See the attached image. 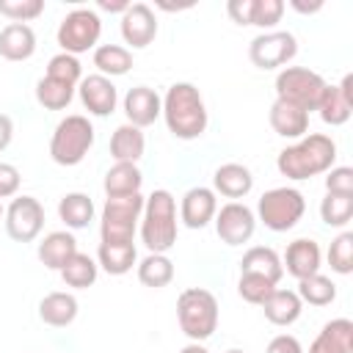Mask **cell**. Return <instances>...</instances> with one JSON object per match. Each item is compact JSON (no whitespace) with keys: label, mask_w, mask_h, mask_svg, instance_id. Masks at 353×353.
Wrapping results in <instances>:
<instances>
[{"label":"cell","mask_w":353,"mask_h":353,"mask_svg":"<svg viewBox=\"0 0 353 353\" xmlns=\"http://www.w3.org/2000/svg\"><path fill=\"white\" fill-rule=\"evenodd\" d=\"M334 160H336V143L323 132H312V135H303L298 143L281 149L276 157V168L281 176L301 182V179H312L317 174L331 171Z\"/></svg>","instance_id":"obj_1"},{"label":"cell","mask_w":353,"mask_h":353,"mask_svg":"<svg viewBox=\"0 0 353 353\" xmlns=\"http://www.w3.org/2000/svg\"><path fill=\"white\" fill-rule=\"evenodd\" d=\"M165 127L179 141H193L207 130V108L193 83H174L163 97Z\"/></svg>","instance_id":"obj_2"},{"label":"cell","mask_w":353,"mask_h":353,"mask_svg":"<svg viewBox=\"0 0 353 353\" xmlns=\"http://www.w3.org/2000/svg\"><path fill=\"white\" fill-rule=\"evenodd\" d=\"M141 240L149 254H165L176 243V199L165 188H157L149 199H143Z\"/></svg>","instance_id":"obj_3"},{"label":"cell","mask_w":353,"mask_h":353,"mask_svg":"<svg viewBox=\"0 0 353 353\" xmlns=\"http://www.w3.org/2000/svg\"><path fill=\"white\" fill-rule=\"evenodd\" d=\"M176 320L190 342H204L218 328V301L204 287H188L176 298Z\"/></svg>","instance_id":"obj_4"},{"label":"cell","mask_w":353,"mask_h":353,"mask_svg":"<svg viewBox=\"0 0 353 353\" xmlns=\"http://www.w3.org/2000/svg\"><path fill=\"white\" fill-rule=\"evenodd\" d=\"M94 146V127L85 116L72 113L61 119L50 138V157L58 165H77Z\"/></svg>","instance_id":"obj_5"},{"label":"cell","mask_w":353,"mask_h":353,"mask_svg":"<svg viewBox=\"0 0 353 353\" xmlns=\"http://www.w3.org/2000/svg\"><path fill=\"white\" fill-rule=\"evenodd\" d=\"M143 212V196H108L102 207L99 221V237L102 243H132L138 221Z\"/></svg>","instance_id":"obj_6"},{"label":"cell","mask_w":353,"mask_h":353,"mask_svg":"<svg viewBox=\"0 0 353 353\" xmlns=\"http://www.w3.org/2000/svg\"><path fill=\"white\" fill-rule=\"evenodd\" d=\"M325 85L328 83L306 66H284L276 74V99L290 102L309 113V110H317Z\"/></svg>","instance_id":"obj_7"},{"label":"cell","mask_w":353,"mask_h":353,"mask_svg":"<svg viewBox=\"0 0 353 353\" xmlns=\"http://www.w3.org/2000/svg\"><path fill=\"white\" fill-rule=\"evenodd\" d=\"M256 212H259V221L270 232H290L303 218L306 199L295 188H273V190L262 193V199L256 204Z\"/></svg>","instance_id":"obj_8"},{"label":"cell","mask_w":353,"mask_h":353,"mask_svg":"<svg viewBox=\"0 0 353 353\" xmlns=\"http://www.w3.org/2000/svg\"><path fill=\"white\" fill-rule=\"evenodd\" d=\"M99 33H102V19L94 8H72L61 25H58V44H61V52H69V55H80V52H88L91 47L97 50V41H99Z\"/></svg>","instance_id":"obj_9"},{"label":"cell","mask_w":353,"mask_h":353,"mask_svg":"<svg viewBox=\"0 0 353 353\" xmlns=\"http://www.w3.org/2000/svg\"><path fill=\"white\" fill-rule=\"evenodd\" d=\"M298 52V41L290 30H268L259 33L251 44H248V58L256 69H279L284 63H290Z\"/></svg>","instance_id":"obj_10"},{"label":"cell","mask_w":353,"mask_h":353,"mask_svg":"<svg viewBox=\"0 0 353 353\" xmlns=\"http://www.w3.org/2000/svg\"><path fill=\"white\" fill-rule=\"evenodd\" d=\"M44 229V207L33 196H17L6 210V232L17 243H30Z\"/></svg>","instance_id":"obj_11"},{"label":"cell","mask_w":353,"mask_h":353,"mask_svg":"<svg viewBox=\"0 0 353 353\" xmlns=\"http://www.w3.org/2000/svg\"><path fill=\"white\" fill-rule=\"evenodd\" d=\"M215 232L226 245H243L254 237L256 229V218L254 210L240 204V201H229L215 212Z\"/></svg>","instance_id":"obj_12"},{"label":"cell","mask_w":353,"mask_h":353,"mask_svg":"<svg viewBox=\"0 0 353 353\" xmlns=\"http://www.w3.org/2000/svg\"><path fill=\"white\" fill-rule=\"evenodd\" d=\"M157 36V17L146 3H130L121 14V39L132 47H149Z\"/></svg>","instance_id":"obj_13"},{"label":"cell","mask_w":353,"mask_h":353,"mask_svg":"<svg viewBox=\"0 0 353 353\" xmlns=\"http://www.w3.org/2000/svg\"><path fill=\"white\" fill-rule=\"evenodd\" d=\"M77 94H80L83 108L88 113H94V116H110L116 110V102H119L116 85L105 74H88V77H83L80 85H77Z\"/></svg>","instance_id":"obj_14"},{"label":"cell","mask_w":353,"mask_h":353,"mask_svg":"<svg viewBox=\"0 0 353 353\" xmlns=\"http://www.w3.org/2000/svg\"><path fill=\"white\" fill-rule=\"evenodd\" d=\"M317 110L325 124H331V127L345 124L353 113V74H345L339 85H325Z\"/></svg>","instance_id":"obj_15"},{"label":"cell","mask_w":353,"mask_h":353,"mask_svg":"<svg viewBox=\"0 0 353 353\" xmlns=\"http://www.w3.org/2000/svg\"><path fill=\"white\" fill-rule=\"evenodd\" d=\"M218 212V199H215V190L212 188H190L185 196H182V204H179V218L188 229H204Z\"/></svg>","instance_id":"obj_16"},{"label":"cell","mask_w":353,"mask_h":353,"mask_svg":"<svg viewBox=\"0 0 353 353\" xmlns=\"http://www.w3.org/2000/svg\"><path fill=\"white\" fill-rule=\"evenodd\" d=\"M124 113H127V124L135 127H149L157 121V116L163 113V99L157 97L154 88L149 85H135L124 94Z\"/></svg>","instance_id":"obj_17"},{"label":"cell","mask_w":353,"mask_h":353,"mask_svg":"<svg viewBox=\"0 0 353 353\" xmlns=\"http://www.w3.org/2000/svg\"><path fill=\"white\" fill-rule=\"evenodd\" d=\"M320 259H323L320 245H317L314 240H309V237H298V240H292V243L287 245L281 268H284L290 276H295V279L301 281V279H306V276L320 273Z\"/></svg>","instance_id":"obj_18"},{"label":"cell","mask_w":353,"mask_h":353,"mask_svg":"<svg viewBox=\"0 0 353 353\" xmlns=\"http://www.w3.org/2000/svg\"><path fill=\"white\" fill-rule=\"evenodd\" d=\"M36 52V33L25 22H8L0 30V55L6 61H28Z\"/></svg>","instance_id":"obj_19"},{"label":"cell","mask_w":353,"mask_h":353,"mask_svg":"<svg viewBox=\"0 0 353 353\" xmlns=\"http://www.w3.org/2000/svg\"><path fill=\"white\" fill-rule=\"evenodd\" d=\"M212 185H215V190H218L221 196L237 201V199H243V196L251 193V188H254V174H251L243 163H223V165L215 168Z\"/></svg>","instance_id":"obj_20"},{"label":"cell","mask_w":353,"mask_h":353,"mask_svg":"<svg viewBox=\"0 0 353 353\" xmlns=\"http://www.w3.org/2000/svg\"><path fill=\"white\" fill-rule=\"evenodd\" d=\"M309 353H353V323L347 317H336L323 325L314 336Z\"/></svg>","instance_id":"obj_21"},{"label":"cell","mask_w":353,"mask_h":353,"mask_svg":"<svg viewBox=\"0 0 353 353\" xmlns=\"http://www.w3.org/2000/svg\"><path fill=\"white\" fill-rule=\"evenodd\" d=\"M268 119H270L273 132L281 135V138H303L306 130H309V113L295 108V105H290V102H281V99H276L270 105V116Z\"/></svg>","instance_id":"obj_22"},{"label":"cell","mask_w":353,"mask_h":353,"mask_svg":"<svg viewBox=\"0 0 353 353\" xmlns=\"http://www.w3.org/2000/svg\"><path fill=\"white\" fill-rule=\"evenodd\" d=\"M146 138L135 124H119L110 135V157L116 163H138L143 157Z\"/></svg>","instance_id":"obj_23"},{"label":"cell","mask_w":353,"mask_h":353,"mask_svg":"<svg viewBox=\"0 0 353 353\" xmlns=\"http://www.w3.org/2000/svg\"><path fill=\"white\" fill-rule=\"evenodd\" d=\"M77 254V240L72 232H50L41 243H39V259L44 268L58 270Z\"/></svg>","instance_id":"obj_24"},{"label":"cell","mask_w":353,"mask_h":353,"mask_svg":"<svg viewBox=\"0 0 353 353\" xmlns=\"http://www.w3.org/2000/svg\"><path fill=\"white\" fill-rule=\"evenodd\" d=\"M39 317L52 328H66L77 317V298L72 292H50L39 303Z\"/></svg>","instance_id":"obj_25"},{"label":"cell","mask_w":353,"mask_h":353,"mask_svg":"<svg viewBox=\"0 0 353 353\" xmlns=\"http://www.w3.org/2000/svg\"><path fill=\"white\" fill-rule=\"evenodd\" d=\"M262 312H265V317L273 323V325H292L298 317H301V312H303V301L298 298V292H292V290H273L270 295H268V301L262 303Z\"/></svg>","instance_id":"obj_26"},{"label":"cell","mask_w":353,"mask_h":353,"mask_svg":"<svg viewBox=\"0 0 353 353\" xmlns=\"http://www.w3.org/2000/svg\"><path fill=\"white\" fill-rule=\"evenodd\" d=\"M240 273H256V276H265L268 281L279 284L281 276H284V268H281V259L279 254L270 248V245H254L243 254L240 259Z\"/></svg>","instance_id":"obj_27"},{"label":"cell","mask_w":353,"mask_h":353,"mask_svg":"<svg viewBox=\"0 0 353 353\" xmlns=\"http://www.w3.org/2000/svg\"><path fill=\"white\" fill-rule=\"evenodd\" d=\"M97 265L110 273V276H124L132 270L135 259H138V251H135V243H99V251H97Z\"/></svg>","instance_id":"obj_28"},{"label":"cell","mask_w":353,"mask_h":353,"mask_svg":"<svg viewBox=\"0 0 353 353\" xmlns=\"http://www.w3.org/2000/svg\"><path fill=\"white\" fill-rule=\"evenodd\" d=\"M143 174L135 163H113L105 174V193L108 196H132L141 193Z\"/></svg>","instance_id":"obj_29"},{"label":"cell","mask_w":353,"mask_h":353,"mask_svg":"<svg viewBox=\"0 0 353 353\" xmlns=\"http://www.w3.org/2000/svg\"><path fill=\"white\" fill-rule=\"evenodd\" d=\"M94 66L105 77H119L132 69V52L121 44H99L94 50Z\"/></svg>","instance_id":"obj_30"},{"label":"cell","mask_w":353,"mask_h":353,"mask_svg":"<svg viewBox=\"0 0 353 353\" xmlns=\"http://www.w3.org/2000/svg\"><path fill=\"white\" fill-rule=\"evenodd\" d=\"M58 215L69 229H85L94 221V201L85 193H66L58 201Z\"/></svg>","instance_id":"obj_31"},{"label":"cell","mask_w":353,"mask_h":353,"mask_svg":"<svg viewBox=\"0 0 353 353\" xmlns=\"http://www.w3.org/2000/svg\"><path fill=\"white\" fill-rule=\"evenodd\" d=\"M171 279H174V262L165 254H146L138 262V281L143 287L160 290V287L171 284Z\"/></svg>","instance_id":"obj_32"},{"label":"cell","mask_w":353,"mask_h":353,"mask_svg":"<svg viewBox=\"0 0 353 353\" xmlns=\"http://www.w3.org/2000/svg\"><path fill=\"white\" fill-rule=\"evenodd\" d=\"M97 276H99V265H97L88 254H83V251H77V254L61 268L63 284H66V287H74V290L91 287V284L97 281Z\"/></svg>","instance_id":"obj_33"},{"label":"cell","mask_w":353,"mask_h":353,"mask_svg":"<svg viewBox=\"0 0 353 353\" xmlns=\"http://www.w3.org/2000/svg\"><path fill=\"white\" fill-rule=\"evenodd\" d=\"M72 97H74V85H69V83L52 80L47 74L36 83V102L44 110H63V108H69Z\"/></svg>","instance_id":"obj_34"},{"label":"cell","mask_w":353,"mask_h":353,"mask_svg":"<svg viewBox=\"0 0 353 353\" xmlns=\"http://www.w3.org/2000/svg\"><path fill=\"white\" fill-rule=\"evenodd\" d=\"M298 298L312 303V306H328L336 298V284L323 273L306 276L298 281Z\"/></svg>","instance_id":"obj_35"},{"label":"cell","mask_w":353,"mask_h":353,"mask_svg":"<svg viewBox=\"0 0 353 353\" xmlns=\"http://www.w3.org/2000/svg\"><path fill=\"white\" fill-rule=\"evenodd\" d=\"M320 218L325 226H334V229L347 226L353 218V196L325 193V199L320 201Z\"/></svg>","instance_id":"obj_36"},{"label":"cell","mask_w":353,"mask_h":353,"mask_svg":"<svg viewBox=\"0 0 353 353\" xmlns=\"http://www.w3.org/2000/svg\"><path fill=\"white\" fill-rule=\"evenodd\" d=\"M47 77L61 80V83H69V85H80V80H83V66H80V61H77L74 55L58 52V55H52L50 63H47Z\"/></svg>","instance_id":"obj_37"},{"label":"cell","mask_w":353,"mask_h":353,"mask_svg":"<svg viewBox=\"0 0 353 353\" xmlns=\"http://www.w3.org/2000/svg\"><path fill=\"white\" fill-rule=\"evenodd\" d=\"M273 290H276V284H273V281H268L265 276H256V273H240L237 292H240V298H243L245 303L262 306Z\"/></svg>","instance_id":"obj_38"},{"label":"cell","mask_w":353,"mask_h":353,"mask_svg":"<svg viewBox=\"0 0 353 353\" xmlns=\"http://www.w3.org/2000/svg\"><path fill=\"white\" fill-rule=\"evenodd\" d=\"M328 265H331V270H336L342 276H347L353 270V232H342L331 243V248H328Z\"/></svg>","instance_id":"obj_39"},{"label":"cell","mask_w":353,"mask_h":353,"mask_svg":"<svg viewBox=\"0 0 353 353\" xmlns=\"http://www.w3.org/2000/svg\"><path fill=\"white\" fill-rule=\"evenodd\" d=\"M44 11V0H0V14L11 22H30Z\"/></svg>","instance_id":"obj_40"},{"label":"cell","mask_w":353,"mask_h":353,"mask_svg":"<svg viewBox=\"0 0 353 353\" xmlns=\"http://www.w3.org/2000/svg\"><path fill=\"white\" fill-rule=\"evenodd\" d=\"M284 14L281 0H254L251 6V25L256 28H273Z\"/></svg>","instance_id":"obj_41"},{"label":"cell","mask_w":353,"mask_h":353,"mask_svg":"<svg viewBox=\"0 0 353 353\" xmlns=\"http://www.w3.org/2000/svg\"><path fill=\"white\" fill-rule=\"evenodd\" d=\"M325 190L336 193V196H353V168L347 165H336L331 171H325Z\"/></svg>","instance_id":"obj_42"},{"label":"cell","mask_w":353,"mask_h":353,"mask_svg":"<svg viewBox=\"0 0 353 353\" xmlns=\"http://www.w3.org/2000/svg\"><path fill=\"white\" fill-rule=\"evenodd\" d=\"M19 168L11 165V163H0V199H8V196H17L19 190Z\"/></svg>","instance_id":"obj_43"},{"label":"cell","mask_w":353,"mask_h":353,"mask_svg":"<svg viewBox=\"0 0 353 353\" xmlns=\"http://www.w3.org/2000/svg\"><path fill=\"white\" fill-rule=\"evenodd\" d=\"M251 6H254V0H229L226 11L237 25H251Z\"/></svg>","instance_id":"obj_44"},{"label":"cell","mask_w":353,"mask_h":353,"mask_svg":"<svg viewBox=\"0 0 353 353\" xmlns=\"http://www.w3.org/2000/svg\"><path fill=\"white\" fill-rule=\"evenodd\" d=\"M268 353H303V350H301V342L292 334H279V336L270 339Z\"/></svg>","instance_id":"obj_45"},{"label":"cell","mask_w":353,"mask_h":353,"mask_svg":"<svg viewBox=\"0 0 353 353\" xmlns=\"http://www.w3.org/2000/svg\"><path fill=\"white\" fill-rule=\"evenodd\" d=\"M11 138H14V121H11V116L0 113V152H6V149H8Z\"/></svg>","instance_id":"obj_46"},{"label":"cell","mask_w":353,"mask_h":353,"mask_svg":"<svg viewBox=\"0 0 353 353\" xmlns=\"http://www.w3.org/2000/svg\"><path fill=\"white\" fill-rule=\"evenodd\" d=\"M290 6L298 11V14H314L323 8V0H314V3H303V0H290Z\"/></svg>","instance_id":"obj_47"},{"label":"cell","mask_w":353,"mask_h":353,"mask_svg":"<svg viewBox=\"0 0 353 353\" xmlns=\"http://www.w3.org/2000/svg\"><path fill=\"white\" fill-rule=\"evenodd\" d=\"M97 8L110 11V14H113V11H121V14H124V11L130 8V3H127V0H99V3H97Z\"/></svg>","instance_id":"obj_48"},{"label":"cell","mask_w":353,"mask_h":353,"mask_svg":"<svg viewBox=\"0 0 353 353\" xmlns=\"http://www.w3.org/2000/svg\"><path fill=\"white\" fill-rule=\"evenodd\" d=\"M179 353H210L204 345H199V342H190V345H185Z\"/></svg>","instance_id":"obj_49"},{"label":"cell","mask_w":353,"mask_h":353,"mask_svg":"<svg viewBox=\"0 0 353 353\" xmlns=\"http://www.w3.org/2000/svg\"><path fill=\"white\" fill-rule=\"evenodd\" d=\"M6 218V210H3V201H0V221Z\"/></svg>","instance_id":"obj_50"},{"label":"cell","mask_w":353,"mask_h":353,"mask_svg":"<svg viewBox=\"0 0 353 353\" xmlns=\"http://www.w3.org/2000/svg\"><path fill=\"white\" fill-rule=\"evenodd\" d=\"M226 353H245V350H237V347H232V350H226Z\"/></svg>","instance_id":"obj_51"}]
</instances>
